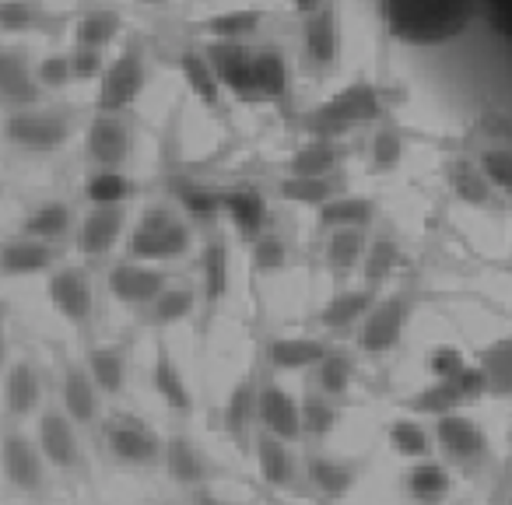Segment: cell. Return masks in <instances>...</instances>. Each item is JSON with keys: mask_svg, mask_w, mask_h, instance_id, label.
Masks as SVG:
<instances>
[{"mask_svg": "<svg viewBox=\"0 0 512 505\" xmlns=\"http://www.w3.org/2000/svg\"><path fill=\"white\" fill-rule=\"evenodd\" d=\"M446 186L460 204L477 207V211H488V207H495L498 200H502L495 190H491V183L484 179V172L477 169L474 155L449 158L446 162Z\"/></svg>", "mask_w": 512, "mask_h": 505, "instance_id": "7402d4cb", "label": "cell"}, {"mask_svg": "<svg viewBox=\"0 0 512 505\" xmlns=\"http://www.w3.org/2000/svg\"><path fill=\"white\" fill-rule=\"evenodd\" d=\"M400 264H404V246H400V239L393 232H379L369 239V249H365L362 257V285H372V288H383L386 281L393 278V274L400 271Z\"/></svg>", "mask_w": 512, "mask_h": 505, "instance_id": "4dcf8cb0", "label": "cell"}, {"mask_svg": "<svg viewBox=\"0 0 512 505\" xmlns=\"http://www.w3.org/2000/svg\"><path fill=\"white\" fill-rule=\"evenodd\" d=\"M351 158V144L337 137H306L288 158V176H337Z\"/></svg>", "mask_w": 512, "mask_h": 505, "instance_id": "ac0fdd59", "label": "cell"}, {"mask_svg": "<svg viewBox=\"0 0 512 505\" xmlns=\"http://www.w3.org/2000/svg\"><path fill=\"white\" fill-rule=\"evenodd\" d=\"M327 351L330 344L320 341V337H274L267 344V365L274 372H302L320 365Z\"/></svg>", "mask_w": 512, "mask_h": 505, "instance_id": "f1b7e54d", "label": "cell"}, {"mask_svg": "<svg viewBox=\"0 0 512 505\" xmlns=\"http://www.w3.org/2000/svg\"><path fill=\"white\" fill-rule=\"evenodd\" d=\"M260 358L235 379L232 393H228L225 407H221V428L232 435L235 442H246L249 425L256 421V407H260V386H264V372H260Z\"/></svg>", "mask_w": 512, "mask_h": 505, "instance_id": "5bb4252c", "label": "cell"}, {"mask_svg": "<svg viewBox=\"0 0 512 505\" xmlns=\"http://www.w3.org/2000/svg\"><path fill=\"white\" fill-rule=\"evenodd\" d=\"M123 18L109 8H92L74 22V46H88V50H106L109 43L120 39Z\"/></svg>", "mask_w": 512, "mask_h": 505, "instance_id": "ee69618b", "label": "cell"}, {"mask_svg": "<svg viewBox=\"0 0 512 505\" xmlns=\"http://www.w3.org/2000/svg\"><path fill=\"white\" fill-rule=\"evenodd\" d=\"M8 362V316H4V306H0V369Z\"/></svg>", "mask_w": 512, "mask_h": 505, "instance_id": "6125c7cd", "label": "cell"}, {"mask_svg": "<svg viewBox=\"0 0 512 505\" xmlns=\"http://www.w3.org/2000/svg\"><path fill=\"white\" fill-rule=\"evenodd\" d=\"M43 85L36 78V67L29 60V50L22 46H0V102L11 109L39 106Z\"/></svg>", "mask_w": 512, "mask_h": 505, "instance_id": "8fae6325", "label": "cell"}, {"mask_svg": "<svg viewBox=\"0 0 512 505\" xmlns=\"http://www.w3.org/2000/svg\"><path fill=\"white\" fill-rule=\"evenodd\" d=\"M39 449L60 470H71L78 463V435L60 411H46L43 421H39Z\"/></svg>", "mask_w": 512, "mask_h": 505, "instance_id": "f546056e", "label": "cell"}, {"mask_svg": "<svg viewBox=\"0 0 512 505\" xmlns=\"http://www.w3.org/2000/svg\"><path fill=\"white\" fill-rule=\"evenodd\" d=\"M50 15L39 0H0V36L50 32Z\"/></svg>", "mask_w": 512, "mask_h": 505, "instance_id": "7bdbcfd3", "label": "cell"}, {"mask_svg": "<svg viewBox=\"0 0 512 505\" xmlns=\"http://www.w3.org/2000/svg\"><path fill=\"white\" fill-rule=\"evenodd\" d=\"M390 442H393V449H397L400 456H411V460H425V456L432 453V439H428V432L414 418H397V421H393V425H390Z\"/></svg>", "mask_w": 512, "mask_h": 505, "instance_id": "11a10c76", "label": "cell"}, {"mask_svg": "<svg viewBox=\"0 0 512 505\" xmlns=\"http://www.w3.org/2000/svg\"><path fill=\"white\" fill-rule=\"evenodd\" d=\"M85 365H88V372H92L99 393L116 397V393L123 390V383H127V355H123V348H116V344H99V348H92Z\"/></svg>", "mask_w": 512, "mask_h": 505, "instance_id": "b9f144b4", "label": "cell"}, {"mask_svg": "<svg viewBox=\"0 0 512 505\" xmlns=\"http://www.w3.org/2000/svg\"><path fill=\"white\" fill-rule=\"evenodd\" d=\"M379 288L372 285H358V288H344V292L330 295L320 309V327L330 334H344V330L362 327V320L369 316V309L376 306Z\"/></svg>", "mask_w": 512, "mask_h": 505, "instance_id": "ffe728a7", "label": "cell"}, {"mask_svg": "<svg viewBox=\"0 0 512 505\" xmlns=\"http://www.w3.org/2000/svg\"><path fill=\"white\" fill-rule=\"evenodd\" d=\"M302 432L313 435V439H327L337 425H341V407L334 404V397L327 393H306L302 397Z\"/></svg>", "mask_w": 512, "mask_h": 505, "instance_id": "681fc988", "label": "cell"}, {"mask_svg": "<svg viewBox=\"0 0 512 505\" xmlns=\"http://www.w3.org/2000/svg\"><path fill=\"white\" fill-rule=\"evenodd\" d=\"M74 116L67 109H46V106H25L11 109L4 116V141L25 155H53L67 148L74 137Z\"/></svg>", "mask_w": 512, "mask_h": 505, "instance_id": "3957f363", "label": "cell"}, {"mask_svg": "<svg viewBox=\"0 0 512 505\" xmlns=\"http://www.w3.org/2000/svg\"><path fill=\"white\" fill-rule=\"evenodd\" d=\"M134 151V134L120 113H95L85 130V155L99 169H123Z\"/></svg>", "mask_w": 512, "mask_h": 505, "instance_id": "9c48e42d", "label": "cell"}, {"mask_svg": "<svg viewBox=\"0 0 512 505\" xmlns=\"http://www.w3.org/2000/svg\"><path fill=\"white\" fill-rule=\"evenodd\" d=\"M383 120H386V102L379 85L369 78H355L344 88H337L334 95L320 99L316 106H309L299 116V127L306 137H337V141H348L355 130L376 127Z\"/></svg>", "mask_w": 512, "mask_h": 505, "instance_id": "7a4b0ae2", "label": "cell"}, {"mask_svg": "<svg viewBox=\"0 0 512 505\" xmlns=\"http://www.w3.org/2000/svg\"><path fill=\"white\" fill-rule=\"evenodd\" d=\"M165 453V470H169L172 481L179 484H204L207 474H211V463L200 453V446L186 435H172L162 446Z\"/></svg>", "mask_w": 512, "mask_h": 505, "instance_id": "e575fe53", "label": "cell"}, {"mask_svg": "<svg viewBox=\"0 0 512 505\" xmlns=\"http://www.w3.org/2000/svg\"><path fill=\"white\" fill-rule=\"evenodd\" d=\"M351 379H355V362H351V355H344V351L330 348L327 355H323V362L316 365V383L334 400L351 390Z\"/></svg>", "mask_w": 512, "mask_h": 505, "instance_id": "f5cc1de1", "label": "cell"}, {"mask_svg": "<svg viewBox=\"0 0 512 505\" xmlns=\"http://www.w3.org/2000/svg\"><path fill=\"white\" fill-rule=\"evenodd\" d=\"M256 85H260V102H281L292 95V67L281 46H260L256 50Z\"/></svg>", "mask_w": 512, "mask_h": 505, "instance_id": "d6a6232c", "label": "cell"}, {"mask_svg": "<svg viewBox=\"0 0 512 505\" xmlns=\"http://www.w3.org/2000/svg\"><path fill=\"white\" fill-rule=\"evenodd\" d=\"M435 442L460 467H474L488 453V439H484L481 425L460 411H449L442 418H435Z\"/></svg>", "mask_w": 512, "mask_h": 505, "instance_id": "7c38bea8", "label": "cell"}, {"mask_svg": "<svg viewBox=\"0 0 512 505\" xmlns=\"http://www.w3.org/2000/svg\"><path fill=\"white\" fill-rule=\"evenodd\" d=\"M407 320H411V295L407 292L379 295L376 306L369 309V316L358 327V348L365 355H390L404 341Z\"/></svg>", "mask_w": 512, "mask_h": 505, "instance_id": "52a82bcc", "label": "cell"}, {"mask_svg": "<svg viewBox=\"0 0 512 505\" xmlns=\"http://www.w3.org/2000/svg\"><path fill=\"white\" fill-rule=\"evenodd\" d=\"M148 85V60H144V46L130 39L120 50L113 64H106L99 78V92H95V113H127L137 106Z\"/></svg>", "mask_w": 512, "mask_h": 505, "instance_id": "5b68a950", "label": "cell"}, {"mask_svg": "<svg viewBox=\"0 0 512 505\" xmlns=\"http://www.w3.org/2000/svg\"><path fill=\"white\" fill-rule=\"evenodd\" d=\"M190 246V225L165 204H155L141 214V221H137L134 235L127 242V253L130 260H141V264H169V260L186 257Z\"/></svg>", "mask_w": 512, "mask_h": 505, "instance_id": "277c9868", "label": "cell"}, {"mask_svg": "<svg viewBox=\"0 0 512 505\" xmlns=\"http://www.w3.org/2000/svg\"><path fill=\"white\" fill-rule=\"evenodd\" d=\"M0 197H4V183H0Z\"/></svg>", "mask_w": 512, "mask_h": 505, "instance_id": "03108f58", "label": "cell"}, {"mask_svg": "<svg viewBox=\"0 0 512 505\" xmlns=\"http://www.w3.org/2000/svg\"><path fill=\"white\" fill-rule=\"evenodd\" d=\"M470 155H474L477 169H481L484 179L491 183V190L502 200H512V141L488 137V141L477 144Z\"/></svg>", "mask_w": 512, "mask_h": 505, "instance_id": "d590c367", "label": "cell"}, {"mask_svg": "<svg viewBox=\"0 0 512 505\" xmlns=\"http://www.w3.org/2000/svg\"><path fill=\"white\" fill-rule=\"evenodd\" d=\"M376 200L362 197V193H337L323 207H316V225L320 232H334V228H369L376 221Z\"/></svg>", "mask_w": 512, "mask_h": 505, "instance_id": "484cf974", "label": "cell"}, {"mask_svg": "<svg viewBox=\"0 0 512 505\" xmlns=\"http://www.w3.org/2000/svg\"><path fill=\"white\" fill-rule=\"evenodd\" d=\"M57 260L50 242L43 239H11L0 246V274L4 278H29V274H46Z\"/></svg>", "mask_w": 512, "mask_h": 505, "instance_id": "d4e9b609", "label": "cell"}, {"mask_svg": "<svg viewBox=\"0 0 512 505\" xmlns=\"http://www.w3.org/2000/svg\"><path fill=\"white\" fill-rule=\"evenodd\" d=\"M288 264V246L278 232H264L253 242V267L260 274H278Z\"/></svg>", "mask_w": 512, "mask_h": 505, "instance_id": "9f6ffc18", "label": "cell"}, {"mask_svg": "<svg viewBox=\"0 0 512 505\" xmlns=\"http://www.w3.org/2000/svg\"><path fill=\"white\" fill-rule=\"evenodd\" d=\"M193 306H197V299H193L190 288H165V292L148 306V323L158 330H165V327H172V323L186 320V316L193 313Z\"/></svg>", "mask_w": 512, "mask_h": 505, "instance_id": "db71d44e", "label": "cell"}, {"mask_svg": "<svg viewBox=\"0 0 512 505\" xmlns=\"http://www.w3.org/2000/svg\"><path fill=\"white\" fill-rule=\"evenodd\" d=\"M36 78L43 85V92H60L74 81V67H71V53H50L36 64Z\"/></svg>", "mask_w": 512, "mask_h": 505, "instance_id": "6f0895ef", "label": "cell"}, {"mask_svg": "<svg viewBox=\"0 0 512 505\" xmlns=\"http://www.w3.org/2000/svg\"><path fill=\"white\" fill-rule=\"evenodd\" d=\"M71 225H74L71 207H67L64 200H46L36 211H29V218H25V225H22V235L53 242V239H64Z\"/></svg>", "mask_w": 512, "mask_h": 505, "instance_id": "7dc6e473", "label": "cell"}, {"mask_svg": "<svg viewBox=\"0 0 512 505\" xmlns=\"http://www.w3.org/2000/svg\"><path fill=\"white\" fill-rule=\"evenodd\" d=\"M134 179L127 176V172L120 169H99L88 176L85 183V197L95 204H127L130 197H134Z\"/></svg>", "mask_w": 512, "mask_h": 505, "instance_id": "f907efd6", "label": "cell"}, {"mask_svg": "<svg viewBox=\"0 0 512 505\" xmlns=\"http://www.w3.org/2000/svg\"><path fill=\"white\" fill-rule=\"evenodd\" d=\"M256 463H260V474H264L267 484H274V488H288L292 484L295 467L285 439H278L271 432H260V439H256Z\"/></svg>", "mask_w": 512, "mask_h": 505, "instance_id": "bcb514c9", "label": "cell"}, {"mask_svg": "<svg viewBox=\"0 0 512 505\" xmlns=\"http://www.w3.org/2000/svg\"><path fill=\"white\" fill-rule=\"evenodd\" d=\"M344 53V29L337 0H327L320 11L302 18V64L316 78H327L341 67Z\"/></svg>", "mask_w": 512, "mask_h": 505, "instance_id": "8992f818", "label": "cell"}, {"mask_svg": "<svg viewBox=\"0 0 512 505\" xmlns=\"http://www.w3.org/2000/svg\"><path fill=\"white\" fill-rule=\"evenodd\" d=\"M64 407L71 414V421L92 425L99 414V386H95L88 365L64 362Z\"/></svg>", "mask_w": 512, "mask_h": 505, "instance_id": "1f68e13d", "label": "cell"}, {"mask_svg": "<svg viewBox=\"0 0 512 505\" xmlns=\"http://www.w3.org/2000/svg\"><path fill=\"white\" fill-rule=\"evenodd\" d=\"M200 278H204V306L207 313L225 302L228 285H232V260H228V242L218 232L204 242V253H200Z\"/></svg>", "mask_w": 512, "mask_h": 505, "instance_id": "83f0119b", "label": "cell"}, {"mask_svg": "<svg viewBox=\"0 0 512 505\" xmlns=\"http://www.w3.org/2000/svg\"><path fill=\"white\" fill-rule=\"evenodd\" d=\"M169 190L179 200V207L186 211V218L200 221V225H214V218L221 214V190L200 183V179L179 176L169 183Z\"/></svg>", "mask_w": 512, "mask_h": 505, "instance_id": "8d00e7d4", "label": "cell"}, {"mask_svg": "<svg viewBox=\"0 0 512 505\" xmlns=\"http://www.w3.org/2000/svg\"><path fill=\"white\" fill-rule=\"evenodd\" d=\"M428 369H432L435 379H456L467 369V358H463V351L453 348V344H439V348H432V355H428Z\"/></svg>", "mask_w": 512, "mask_h": 505, "instance_id": "680465c9", "label": "cell"}, {"mask_svg": "<svg viewBox=\"0 0 512 505\" xmlns=\"http://www.w3.org/2000/svg\"><path fill=\"white\" fill-rule=\"evenodd\" d=\"M365 249H369V228H334L323 239V264L334 278H348L362 267Z\"/></svg>", "mask_w": 512, "mask_h": 505, "instance_id": "4316f807", "label": "cell"}, {"mask_svg": "<svg viewBox=\"0 0 512 505\" xmlns=\"http://www.w3.org/2000/svg\"><path fill=\"white\" fill-rule=\"evenodd\" d=\"M379 18L390 39L411 50H442L460 43L481 22L477 0H379Z\"/></svg>", "mask_w": 512, "mask_h": 505, "instance_id": "6da1fadb", "label": "cell"}, {"mask_svg": "<svg viewBox=\"0 0 512 505\" xmlns=\"http://www.w3.org/2000/svg\"><path fill=\"white\" fill-rule=\"evenodd\" d=\"M306 470H309V481H313V488L323 491L327 498H344L358 481L355 463L334 460V456H313Z\"/></svg>", "mask_w": 512, "mask_h": 505, "instance_id": "f6af8a7d", "label": "cell"}, {"mask_svg": "<svg viewBox=\"0 0 512 505\" xmlns=\"http://www.w3.org/2000/svg\"><path fill=\"white\" fill-rule=\"evenodd\" d=\"M337 193H344L341 172L337 176H285L278 183V197L302 207H323Z\"/></svg>", "mask_w": 512, "mask_h": 505, "instance_id": "60d3db41", "label": "cell"}, {"mask_svg": "<svg viewBox=\"0 0 512 505\" xmlns=\"http://www.w3.org/2000/svg\"><path fill=\"white\" fill-rule=\"evenodd\" d=\"M407 491H411L414 502L421 505H439L442 498L449 495V474L446 467H439V463L425 460L418 463V467L407 474Z\"/></svg>", "mask_w": 512, "mask_h": 505, "instance_id": "816d5d0a", "label": "cell"}, {"mask_svg": "<svg viewBox=\"0 0 512 505\" xmlns=\"http://www.w3.org/2000/svg\"><path fill=\"white\" fill-rule=\"evenodd\" d=\"M197 505H242V502H228V498L214 495V491H197V498H193Z\"/></svg>", "mask_w": 512, "mask_h": 505, "instance_id": "be15d7a7", "label": "cell"}, {"mask_svg": "<svg viewBox=\"0 0 512 505\" xmlns=\"http://www.w3.org/2000/svg\"><path fill=\"white\" fill-rule=\"evenodd\" d=\"M221 211L228 214L235 235L242 242H256L267 232V197L256 186H235L221 190Z\"/></svg>", "mask_w": 512, "mask_h": 505, "instance_id": "d6986e66", "label": "cell"}, {"mask_svg": "<svg viewBox=\"0 0 512 505\" xmlns=\"http://www.w3.org/2000/svg\"><path fill=\"white\" fill-rule=\"evenodd\" d=\"M460 404H467V400H463L456 379H435V383H428L425 390H418L411 400H407V411L428 414V418H442V414L456 411Z\"/></svg>", "mask_w": 512, "mask_h": 505, "instance_id": "c3c4849f", "label": "cell"}, {"mask_svg": "<svg viewBox=\"0 0 512 505\" xmlns=\"http://www.w3.org/2000/svg\"><path fill=\"white\" fill-rule=\"evenodd\" d=\"M141 4H165V0H141Z\"/></svg>", "mask_w": 512, "mask_h": 505, "instance_id": "e7e4bbea", "label": "cell"}, {"mask_svg": "<svg viewBox=\"0 0 512 505\" xmlns=\"http://www.w3.org/2000/svg\"><path fill=\"white\" fill-rule=\"evenodd\" d=\"M0 463H4V474H8V481L15 488L39 491V484H43V460H39V449L22 432L4 435V442H0Z\"/></svg>", "mask_w": 512, "mask_h": 505, "instance_id": "cb8c5ba5", "label": "cell"}, {"mask_svg": "<svg viewBox=\"0 0 512 505\" xmlns=\"http://www.w3.org/2000/svg\"><path fill=\"white\" fill-rule=\"evenodd\" d=\"M256 421L264 425V432L278 435V439H285V442H295L302 435V407L278 379H264V386H260Z\"/></svg>", "mask_w": 512, "mask_h": 505, "instance_id": "9a60e30c", "label": "cell"}, {"mask_svg": "<svg viewBox=\"0 0 512 505\" xmlns=\"http://www.w3.org/2000/svg\"><path fill=\"white\" fill-rule=\"evenodd\" d=\"M46 295H50L53 309L64 316L74 327H88L95 313V295H92V281L81 267H60L50 274L46 281Z\"/></svg>", "mask_w": 512, "mask_h": 505, "instance_id": "30bf717a", "label": "cell"}, {"mask_svg": "<svg viewBox=\"0 0 512 505\" xmlns=\"http://www.w3.org/2000/svg\"><path fill=\"white\" fill-rule=\"evenodd\" d=\"M484 379H488V397H512V334L495 337L491 344H484L477 355Z\"/></svg>", "mask_w": 512, "mask_h": 505, "instance_id": "f35d334b", "label": "cell"}, {"mask_svg": "<svg viewBox=\"0 0 512 505\" xmlns=\"http://www.w3.org/2000/svg\"><path fill=\"white\" fill-rule=\"evenodd\" d=\"M264 22H267L264 8H232L200 18L193 29L200 36H207V43H249L256 32L264 29Z\"/></svg>", "mask_w": 512, "mask_h": 505, "instance_id": "603a6c76", "label": "cell"}, {"mask_svg": "<svg viewBox=\"0 0 512 505\" xmlns=\"http://www.w3.org/2000/svg\"><path fill=\"white\" fill-rule=\"evenodd\" d=\"M288 4H292L295 15L306 18V15H313V11H320L323 4H327V0H288Z\"/></svg>", "mask_w": 512, "mask_h": 505, "instance_id": "94428289", "label": "cell"}, {"mask_svg": "<svg viewBox=\"0 0 512 505\" xmlns=\"http://www.w3.org/2000/svg\"><path fill=\"white\" fill-rule=\"evenodd\" d=\"M106 50H88V46H74L71 50V67H74V81H99L106 71Z\"/></svg>", "mask_w": 512, "mask_h": 505, "instance_id": "91938a15", "label": "cell"}, {"mask_svg": "<svg viewBox=\"0 0 512 505\" xmlns=\"http://www.w3.org/2000/svg\"><path fill=\"white\" fill-rule=\"evenodd\" d=\"M151 383H155V393L162 397V404L176 414H190L193 411V393L186 386L183 372H179L176 358L165 344H158L155 351V369H151Z\"/></svg>", "mask_w": 512, "mask_h": 505, "instance_id": "836d02e7", "label": "cell"}, {"mask_svg": "<svg viewBox=\"0 0 512 505\" xmlns=\"http://www.w3.org/2000/svg\"><path fill=\"white\" fill-rule=\"evenodd\" d=\"M404 155H407V134L386 116L383 123H376V130L369 137V172H376V176L397 172Z\"/></svg>", "mask_w": 512, "mask_h": 505, "instance_id": "74e56055", "label": "cell"}, {"mask_svg": "<svg viewBox=\"0 0 512 505\" xmlns=\"http://www.w3.org/2000/svg\"><path fill=\"white\" fill-rule=\"evenodd\" d=\"M106 439H109V449H113L123 463L144 467V463H155L158 456H162V442H158V435L151 432L141 418H116L113 425H109Z\"/></svg>", "mask_w": 512, "mask_h": 505, "instance_id": "44dd1931", "label": "cell"}, {"mask_svg": "<svg viewBox=\"0 0 512 505\" xmlns=\"http://www.w3.org/2000/svg\"><path fill=\"white\" fill-rule=\"evenodd\" d=\"M123 225H127V207L123 204H95L92 211L81 218L78 249L88 260L106 257L109 249L116 246V239L123 235Z\"/></svg>", "mask_w": 512, "mask_h": 505, "instance_id": "e0dca14e", "label": "cell"}, {"mask_svg": "<svg viewBox=\"0 0 512 505\" xmlns=\"http://www.w3.org/2000/svg\"><path fill=\"white\" fill-rule=\"evenodd\" d=\"M204 53L211 57L214 71L221 78L225 95L235 102L260 106V85H256V50L249 43H207Z\"/></svg>", "mask_w": 512, "mask_h": 505, "instance_id": "ba28073f", "label": "cell"}, {"mask_svg": "<svg viewBox=\"0 0 512 505\" xmlns=\"http://www.w3.org/2000/svg\"><path fill=\"white\" fill-rule=\"evenodd\" d=\"M165 281L169 278L158 267H148L141 260H127V264H116L109 271V292L123 306H151L169 288Z\"/></svg>", "mask_w": 512, "mask_h": 505, "instance_id": "2e32d148", "label": "cell"}, {"mask_svg": "<svg viewBox=\"0 0 512 505\" xmlns=\"http://www.w3.org/2000/svg\"><path fill=\"white\" fill-rule=\"evenodd\" d=\"M179 67V78H183L186 92L214 116V120H228V109H225V88H221V78L214 71L211 57L204 50H183L176 57Z\"/></svg>", "mask_w": 512, "mask_h": 505, "instance_id": "4fadbf2b", "label": "cell"}, {"mask_svg": "<svg viewBox=\"0 0 512 505\" xmlns=\"http://www.w3.org/2000/svg\"><path fill=\"white\" fill-rule=\"evenodd\" d=\"M39 393H43V383H39V372L32 362H15L8 369V379H4V404L15 418H25V414L36 411Z\"/></svg>", "mask_w": 512, "mask_h": 505, "instance_id": "ab89813d", "label": "cell"}]
</instances>
